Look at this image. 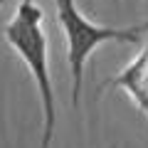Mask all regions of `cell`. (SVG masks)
<instances>
[{
	"label": "cell",
	"instance_id": "1",
	"mask_svg": "<svg viewBox=\"0 0 148 148\" xmlns=\"http://www.w3.org/2000/svg\"><path fill=\"white\" fill-rule=\"evenodd\" d=\"M45 12L35 0H20L12 20L5 25V42L17 52L25 62L27 72L37 86L42 101V138L40 148H49L57 126V104H54V86L49 77V49H47V32L42 27Z\"/></svg>",
	"mask_w": 148,
	"mask_h": 148
},
{
	"label": "cell",
	"instance_id": "2",
	"mask_svg": "<svg viewBox=\"0 0 148 148\" xmlns=\"http://www.w3.org/2000/svg\"><path fill=\"white\" fill-rule=\"evenodd\" d=\"M54 8L67 42V64L72 72V104L77 106L84 86V69L94 49L104 42H141L143 35H138L133 27H106L86 20L74 0H54Z\"/></svg>",
	"mask_w": 148,
	"mask_h": 148
},
{
	"label": "cell",
	"instance_id": "5",
	"mask_svg": "<svg viewBox=\"0 0 148 148\" xmlns=\"http://www.w3.org/2000/svg\"><path fill=\"white\" fill-rule=\"evenodd\" d=\"M5 3H8V0H0V8H5Z\"/></svg>",
	"mask_w": 148,
	"mask_h": 148
},
{
	"label": "cell",
	"instance_id": "3",
	"mask_svg": "<svg viewBox=\"0 0 148 148\" xmlns=\"http://www.w3.org/2000/svg\"><path fill=\"white\" fill-rule=\"evenodd\" d=\"M111 86H123L148 116V47L131 67H126L116 79H111Z\"/></svg>",
	"mask_w": 148,
	"mask_h": 148
},
{
	"label": "cell",
	"instance_id": "4",
	"mask_svg": "<svg viewBox=\"0 0 148 148\" xmlns=\"http://www.w3.org/2000/svg\"><path fill=\"white\" fill-rule=\"evenodd\" d=\"M133 30H136L138 35H146V32H148V20H146V22H141V25H133Z\"/></svg>",
	"mask_w": 148,
	"mask_h": 148
},
{
	"label": "cell",
	"instance_id": "6",
	"mask_svg": "<svg viewBox=\"0 0 148 148\" xmlns=\"http://www.w3.org/2000/svg\"><path fill=\"white\" fill-rule=\"evenodd\" d=\"M109 148H116V146H109Z\"/></svg>",
	"mask_w": 148,
	"mask_h": 148
}]
</instances>
